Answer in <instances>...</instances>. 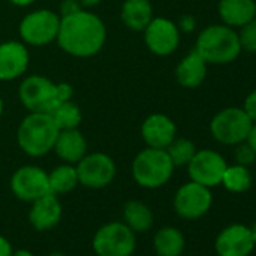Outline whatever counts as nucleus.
Segmentation results:
<instances>
[{
	"instance_id": "nucleus-36",
	"label": "nucleus",
	"mask_w": 256,
	"mask_h": 256,
	"mask_svg": "<svg viewBox=\"0 0 256 256\" xmlns=\"http://www.w3.org/2000/svg\"><path fill=\"white\" fill-rule=\"evenodd\" d=\"M8 2H11L12 5L20 6V8H26V6L32 5L34 2H36V0H8Z\"/></svg>"
},
{
	"instance_id": "nucleus-4",
	"label": "nucleus",
	"mask_w": 256,
	"mask_h": 256,
	"mask_svg": "<svg viewBox=\"0 0 256 256\" xmlns=\"http://www.w3.org/2000/svg\"><path fill=\"white\" fill-rule=\"evenodd\" d=\"M175 166L166 150H142L133 160L132 174L134 181L145 188H160L168 184L174 175Z\"/></svg>"
},
{
	"instance_id": "nucleus-29",
	"label": "nucleus",
	"mask_w": 256,
	"mask_h": 256,
	"mask_svg": "<svg viewBox=\"0 0 256 256\" xmlns=\"http://www.w3.org/2000/svg\"><path fill=\"white\" fill-rule=\"evenodd\" d=\"M234 148H235L234 150V158H235L236 164L248 168V166H252L256 162V152L253 151V148L247 142L238 144Z\"/></svg>"
},
{
	"instance_id": "nucleus-25",
	"label": "nucleus",
	"mask_w": 256,
	"mask_h": 256,
	"mask_svg": "<svg viewBox=\"0 0 256 256\" xmlns=\"http://www.w3.org/2000/svg\"><path fill=\"white\" fill-rule=\"evenodd\" d=\"M253 178L247 166L241 164H228L223 178H222V186L230 192V193H244L252 187Z\"/></svg>"
},
{
	"instance_id": "nucleus-7",
	"label": "nucleus",
	"mask_w": 256,
	"mask_h": 256,
	"mask_svg": "<svg viewBox=\"0 0 256 256\" xmlns=\"http://www.w3.org/2000/svg\"><path fill=\"white\" fill-rule=\"evenodd\" d=\"M60 16L50 10H36L23 17L18 26L22 42L32 47L48 46L56 41Z\"/></svg>"
},
{
	"instance_id": "nucleus-23",
	"label": "nucleus",
	"mask_w": 256,
	"mask_h": 256,
	"mask_svg": "<svg viewBox=\"0 0 256 256\" xmlns=\"http://www.w3.org/2000/svg\"><path fill=\"white\" fill-rule=\"evenodd\" d=\"M124 223L130 228L134 234L136 232H146L154 224V214L151 208L140 202V200H128L122 210Z\"/></svg>"
},
{
	"instance_id": "nucleus-19",
	"label": "nucleus",
	"mask_w": 256,
	"mask_h": 256,
	"mask_svg": "<svg viewBox=\"0 0 256 256\" xmlns=\"http://www.w3.org/2000/svg\"><path fill=\"white\" fill-rule=\"evenodd\" d=\"M53 151L64 163L77 164L88 154V142L78 128L59 130Z\"/></svg>"
},
{
	"instance_id": "nucleus-6",
	"label": "nucleus",
	"mask_w": 256,
	"mask_h": 256,
	"mask_svg": "<svg viewBox=\"0 0 256 256\" xmlns=\"http://www.w3.org/2000/svg\"><path fill=\"white\" fill-rule=\"evenodd\" d=\"M96 256H132L136 250V234L124 222L102 224L92 238Z\"/></svg>"
},
{
	"instance_id": "nucleus-1",
	"label": "nucleus",
	"mask_w": 256,
	"mask_h": 256,
	"mask_svg": "<svg viewBox=\"0 0 256 256\" xmlns=\"http://www.w3.org/2000/svg\"><path fill=\"white\" fill-rule=\"evenodd\" d=\"M107 30L104 22L88 10L60 17L58 46L74 58H92L106 44Z\"/></svg>"
},
{
	"instance_id": "nucleus-34",
	"label": "nucleus",
	"mask_w": 256,
	"mask_h": 256,
	"mask_svg": "<svg viewBox=\"0 0 256 256\" xmlns=\"http://www.w3.org/2000/svg\"><path fill=\"white\" fill-rule=\"evenodd\" d=\"M252 148L253 151L256 152V122L252 124V128H250V132H248V136H247V140H246Z\"/></svg>"
},
{
	"instance_id": "nucleus-3",
	"label": "nucleus",
	"mask_w": 256,
	"mask_h": 256,
	"mask_svg": "<svg viewBox=\"0 0 256 256\" xmlns=\"http://www.w3.org/2000/svg\"><path fill=\"white\" fill-rule=\"evenodd\" d=\"M59 128L50 113L29 112L18 125L17 142L20 150L30 157H42L53 151Z\"/></svg>"
},
{
	"instance_id": "nucleus-5",
	"label": "nucleus",
	"mask_w": 256,
	"mask_h": 256,
	"mask_svg": "<svg viewBox=\"0 0 256 256\" xmlns=\"http://www.w3.org/2000/svg\"><path fill=\"white\" fill-rule=\"evenodd\" d=\"M252 124V119L246 114L242 107H224L212 116L210 133L220 145L235 146L247 140Z\"/></svg>"
},
{
	"instance_id": "nucleus-10",
	"label": "nucleus",
	"mask_w": 256,
	"mask_h": 256,
	"mask_svg": "<svg viewBox=\"0 0 256 256\" xmlns=\"http://www.w3.org/2000/svg\"><path fill=\"white\" fill-rule=\"evenodd\" d=\"M78 184L88 188H104L116 176V164L113 158L104 152L86 154L77 164Z\"/></svg>"
},
{
	"instance_id": "nucleus-20",
	"label": "nucleus",
	"mask_w": 256,
	"mask_h": 256,
	"mask_svg": "<svg viewBox=\"0 0 256 256\" xmlns=\"http://www.w3.org/2000/svg\"><path fill=\"white\" fill-rule=\"evenodd\" d=\"M217 14L223 24L232 29H240L256 18L254 0H218Z\"/></svg>"
},
{
	"instance_id": "nucleus-26",
	"label": "nucleus",
	"mask_w": 256,
	"mask_h": 256,
	"mask_svg": "<svg viewBox=\"0 0 256 256\" xmlns=\"http://www.w3.org/2000/svg\"><path fill=\"white\" fill-rule=\"evenodd\" d=\"M50 116L53 118V120L58 125L59 130H70V128H78V125L82 122V110L71 100L58 104L50 112Z\"/></svg>"
},
{
	"instance_id": "nucleus-21",
	"label": "nucleus",
	"mask_w": 256,
	"mask_h": 256,
	"mask_svg": "<svg viewBox=\"0 0 256 256\" xmlns=\"http://www.w3.org/2000/svg\"><path fill=\"white\" fill-rule=\"evenodd\" d=\"M154 18V11L150 0H124L120 8V20L126 29L144 32Z\"/></svg>"
},
{
	"instance_id": "nucleus-16",
	"label": "nucleus",
	"mask_w": 256,
	"mask_h": 256,
	"mask_svg": "<svg viewBox=\"0 0 256 256\" xmlns=\"http://www.w3.org/2000/svg\"><path fill=\"white\" fill-rule=\"evenodd\" d=\"M140 134L146 146L166 150L176 138V125L168 114L152 113L142 122Z\"/></svg>"
},
{
	"instance_id": "nucleus-41",
	"label": "nucleus",
	"mask_w": 256,
	"mask_h": 256,
	"mask_svg": "<svg viewBox=\"0 0 256 256\" xmlns=\"http://www.w3.org/2000/svg\"><path fill=\"white\" fill-rule=\"evenodd\" d=\"M254 5H256V0H254Z\"/></svg>"
},
{
	"instance_id": "nucleus-22",
	"label": "nucleus",
	"mask_w": 256,
	"mask_h": 256,
	"mask_svg": "<svg viewBox=\"0 0 256 256\" xmlns=\"http://www.w3.org/2000/svg\"><path fill=\"white\" fill-rule=\"evenodd\" d=\"M152 244L158 256H181L186 248V238L180 229L164 226L156 232Z\"/></svg>"
},
{
	"instance_id": "nucleus-39",
	"label": "nucleus",
	"mask_w": 256,
	"mask_h": 256,
	"mask_svg": "<svg viewBox=\"0 0 256 256\" xmlns=\"http://www.w3.org/2000/svg\"><path fill=\"white\" fill-rule=\"evenodd\" d=\"M2 113H4V100L0 96V116H2Z\"/></svg>"
},
{
	"instance_id": "nucleus-2",
	"label": "nucleus",
	"mask_w": 256,
	"mask_h": 256,
	"mask_svg": "<svg viewBox=\"0 0 256 256\" xmlns=\"http://www.w3.org/2000/svg\"><path fill=\"white\" fill-rule=\"evenodd\" d=\"M194 50L208 65L232 64L242 53L236 29H232L223 23L204 28L196 38Z\"/></svg>"
},
{
	"instance_id": "nucleus-24",
	"label": "nucleus",
	"mask_w": 256,
	"mask_h": 256,
	"mask_svg": "<svg viewBox=\"0 0 256 256\" xmlns=\"http://www.w3.org/2000/svg\"><path fill=\"white\" fill-rule=\"evenodd\" d=\"M48 184H50V192L56 196L66 194V193L72 192L78 186L76 164L64 163V164L54 168L48 174Z\"/></svg>"
},
{
	"instance_id": "nucleus-14",
	"label": "nucleus",
	"mask_w": 256,
	"mask_h": 256,
	"mask_svg": "<svg viewBox=\"0 0 256 256\" xmlns=\"http://www.w3.org/2000/svg\"><path fill=\"white\" fill-rule=\"evenodd\" d=\"M256 242L248 226L232 223L220 230L214 247L218 256H248Z\"/></svg>"
},
{
	"instance_id": "nucleus-18",
	"label": "nucleus",
	"mask_w": 256,
	"mask_h": 256,
	"mask_svg": "<svg viewBox=\"0 0 256 256\" xmlns=\"http://www.w3.org/2000/svg\"><path fill=\"white\" fill-rule=\"evenodd\" d=\"M206 72L208 64L193 48L178 62L175 68V78L178 84L182 86L184 89H196L205 82Z\"/></svg>"
},
{
	"instance_id": "nucleus-12",
	"label": "nucleus",
	"mask_w": 256,
	"mask_h": 256,
	"mask_svg": "<svg viewBox=\"0 0 256 256\" xmlns=\"http://www.w3.org/2000/svg\"><path fill=\"white\" fill-rule=\"evenodd\" d=\"M11 192L23 202H34L44 194L52 193L48 184V174L38 166H22L11 176Z\"/></svg>"
},
{
	"instance_id": "nucleus-13",
	"label": "nucleus",
	"mask_w": 256,
	"mask_h": 256,
	"mask_svg": "<svg viewBox=\"0 0 256 256\" xmlns=\"http://www.w3.org/2000/svg\"><path fill=\"white\" fill-rule=\"evenodd\" d=\"M144 40L151 53L156 56H170L180 47L181 32L169 18L157 17L150 22V24L144 30Z\"/></svg>"
},
{
	"instance_id": "nucleus-35",
	"label": "nucleus",
	"mask_w": 256,
	"mask_h": 256,
	"mask_svg": "<svg viewBox=\"0 0 256 256\" xmlns=\"http://www.w3.org/2000/svg\"><path fill=\"white\" fill-rule=\"evenodd\" d=\"M77 2L82 5L83 10H89V8H94V6H98L102 0H77Z\"/></svg>"
},
{
	"instance_id": "nucleus-8",
	"label": "nucleus",
	"mask_w": 256,
	"mask_h": 256,
	"mask_svg": "<svg viewBox=\"0 0 256 256\" xmlns=\"http://www.w3.org/2000/svg\"><path fill=\"white\" fill-rule=\"evenodd\" d=\"M18 98L29 112L41 113H50L58 104L64 102L59 96L58 83L40 74L28 76L20 83Z\"/></svg>"
},
{
	"instance_id": "nucleus-15",
	"label": "nucleus",
	"mask_w": 256,
	"mask_h": 256,
	"mask_svg": "<svg viewBox=\"0 0 256 256\" xmlns=\"http://www.w3.org/2000/svg\"><path fill=\"white\" fill-rule=\"evenodd\" d=\"M29 50L22 41L0 44V80L11 82L22 77L29 68Z\"/></svg>"
},
{
	"instance_id": "nucleus-38",
	"label": "nucleus",
	"mask_w": 256,
	"mask_h": 256,
	"mask_svg": "<svg viewBox=\"0 0 256 256\" xmlns=\"http://www.w3.org/2000/svg\"><path fill=\"white\" fill-rule=\"evenodd\" d=\"M250 230H252V235H253V238H254V242H256V222L253 223V226L250 228Z\"/></svg>"
},
{
	"instance_id": "nucleus-11",
	"label": "nucleus",
	"mask_w": 256,
	"mask_h": 256,
	"mask_svg": "<svg viewBox=\"0 0 256 256\" xmlns=\"http://www.w3.org/2000/svg\"><path fill=\"white\" fill-rule=\"evenodd\" d=\"M226 168L228 162L220 152L214 150H200L196 151V154L187 164V172L190 181L212 188L222 184Z\"/></svg>"
},
{
	"instance_id": "nucleus-33",
	"label": "nucleus",
	"mask_w": 256,
	"mask_h": 256,
	"mask_svg": "<svg viewBox=\"0 0 256 256\" xmlns=\"http://www.w3.org/2000/svg\"><path fill=\"white\" fill-rule=\"evenodd\" d=\"M14 252L12 244L10 242V240L4 235H0V256H11Z\"/></svg>"
},
{
	"instance_id": "nucleus-40",
	"label": "nucleus",
	"mask_w": 256,
	"mask_h": 256,
	"mask_svg": "<svg viewBox=\"0 0 256 256\" xmlns=\"http://www.w3.org/2000/svg\"><path fill=\"white\" fill-rule=\"evenodd\" d=\"M48 256H66V254L60 253V252H53V253H50Z\"/></svg>"
},
{
	"instance_id": "nucleus-30",
	"label": "nucleus",
	"mask_w": 256,
	"mask_h": 256,
	"mask_svg": "<svg viewBox=\"0 0 256 256\" xmlns=\"http://www.w3.org/2000/svg\"><path fill=\"white\" fill-rule=\"evenodd\" d=\"M241 107L246 112V114L252 119V122H256V89L246 95Z\"/></svg>"
},
{
	"instance_id": "nucleus-32",
	"label": "nucleus",
	"mask_w": 256,
	"mask_h": 256,
	"mask_svg": "<svg viewBox=\"0 0 256 256\" xmlns=\"http://www.w3.org/2000/svg\"><path fill=\"white\" fill-rule=\"evenodd\" d=\"M196 18L192 16V14H186V16H182L181 18H180V22H178V29H180V32H184V34H190V32H193L194 29H196Z\"/></svg>"
},
{
	"instance_id": "nucleus-17",
	"label": "nucleus",
	"mask_w": 256,
	"mask_h": 256,
	"mask_svg": "<svg viewBox=\"0 0 256 256\" xmlns=\"http://www.w3.org/2000/svg\"><path fill=\"white\" fill-rule=\"evenodd\" d=\"M62 218V204L53 193L44 194L32 202L29 211V222L36 230H50L59 224Z\"/></svg>"
},
{
	"instance_id": "nucleus-31",
	"label": "nucleus",
	"mask_w": 256,
	"mask_h": 256,
	"mask_svg": "<svg viewBox=\"0 0 256 256\" xmlns=\"http://www.w3.org/2000/svg\"><path fill=\"white\" fill-rule=\"evenodd\" d=\"M80 10H83V8H82V5L77 2V0H62L58 14L60 17H66V16H71V14H74V12H77Z\"/></svg>"
},
{
	"instance_id": "nucleus-37",
	"label": "nucleus",
	"mask_w": 256,
	"mask_h": 256,
	"mask_svg": "<svg viewBox=\"0 0 256 256\" xmlns=\"http://www.w3.org/2000/svg\"><path fill=\"white\" fill-rule=\"evenodd\" d=\"M11 256H35V254L28 248H18V250H14Z\"/></svg>"
},
{
	"instance_id": "nucleus-27",
	"label": "nucleus",
	"mask_w": 256,
	"mask_h": 256,
	"mask_svg": "<svg viewBox=\"0 0 256 256\" xmlns=\"http://www.w3.org/2000/svg\"><path fill=\"white\" fill-rule=\"evenodd\" d=\"M196 145L190 139L186 138H175L174 142L166 148V152L169 154L172 163L175 168L187 166L193 156L196 154Z\"/></svg>"
},
{
	"instance_id": "nucleus-28",
	"label": "nucleus",
	"mask_w": 256,
	"mask_h": 256,
	"mask_svg": "<svg viewBox=\"0 0 256 256\" xmlns=\"http://www.w3.org/2000/svg\"><path fill=\"white\" fill-rule=\"evenodd\" d=\"M241 52L256 53V18L236 29Z\"/></svg>"
},
{
	"instance_id": "nucleus-9",
	"label": "nucleus",
	"mask_w": 256,
	"mask_h": 256,
	"mask_svg": "<svg viewBox=\"0 0 256 256\" xmlns=\"http://www.w3.org/2000/svg\"><path fill=\"white\" fill-rule=\"evenodd\" d=\"M212 206L211 188L194 181L182 184L174 198L175 212L186 220H198L204 217Z\"/></svg>"
}]
</instances>
